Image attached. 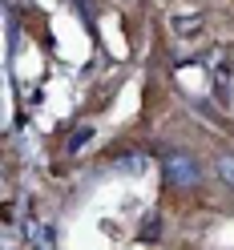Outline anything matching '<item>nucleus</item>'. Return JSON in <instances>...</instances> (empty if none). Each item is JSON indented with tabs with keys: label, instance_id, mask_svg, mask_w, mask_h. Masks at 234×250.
<instances>
[{
	"label": "nucleus",
	"instance_id": "7ed1b4c3",
	"mask_svg": "<svg viewBox=\"0 0 234 250\" xmlns=\"http://www.w3.org/2000/svg\"><path fill=\"white\" fill-rule=\"evenodd\" d=\"M89 142H93V125H77V129L65 137V149H69V153H81Z\"/></svg>",
	"mask_w": 234,
	"mask_h": 250
},
{
	"label": "nucleus",
	"instance_id": "39448f33",
	"mask_svg": "<svg viewBox=\"0 0 234 250\" xmlns=\"http://www.w3.org/2000/svg\"><path fill=\"white\" fill-rule=\"evenodd\" d=\"M158 230H162V222H158V218L149 214L146 222H142V234H137V242H149V238H153V234H158Z\"/></svg>",
	"mask_w": 234,
	"mask_h": 250
},
{
	"label": "nucleus",
	"instance_id": "0eeeda50",
	"mask_svg": "<svg viewBox=\"0 0 234 250\" xmlns=\"http://www.w3.org/2000/svg\"><path fill=\"white\" fill-rule=\"evenodd\" d=\"M77 4V12H81V17H93V0H73Z\"/></svg>",
	"mask_w": 234,
	"mask_h": 250
},
{
	"label": "nucleus",
	"instance_id": "f03ea898",
	"mask_svg": "<svg viewBox=\"0 0 234 250\" xmlns=\"http://www.w3.org/2000/svg\"><path fill=\"white\" fill-rule=\"evenodd\" d=\"M170 28H174L178 41H194L206 33V17L202 12H178V17H170Z\"/></svg>",
	"mask_w": 234,
	"mask_h": 250
},
{
	"label": "nucleus",
	"instance_id": "423d86ee",
	"mask_svg": "<svg viewBox=\"0 0 234 250\" xmlns=\"http://www.w3.org/2000/svg\"><path fill=\"white\" fill-rule=\"evenodd\" d=\"M28 238H33V246H53V238H57V230H53V226H41L37 234H28Z\"/></svg>",
	"mask_w": 234,
	"mask_h": 250
},
{
	"label": "nucleus",
	"instance_id": "20e7f679",
	"mask_svg": "<svg viewBox=\"0 0 234 250\" xmlns=\"http://www.w3.org/2000/svg\"><path fill=\"white\" fill-rule=\"evenodd\" d=\"M214 174L222 178V186H230V190H234V153H222V158L214 162Z\"/></svg>",
	"mask_w": 234,
	"mask_h": 250
},
{
	"label": "nucleus",
	"instance_id": "f257e3e1",
	"mask_svg": "<svg viewBox=\"0 0 234 250\" xmlns=\"http://www.w3.org/2000/svg\"><path fill=\"white\" fill-rule=\"evenodd\" d=\"M162 169H166V182L174 186V190H190V186H198V162L190 158V153L170 149L162 158Z\"/></svg>",
	"mask_w": 234,
	"mask_h": 250
}]
</instances>
